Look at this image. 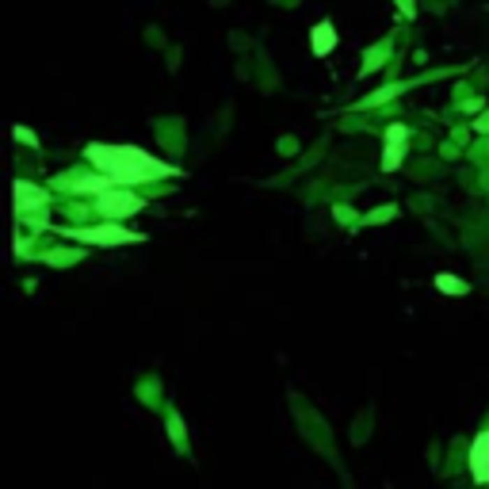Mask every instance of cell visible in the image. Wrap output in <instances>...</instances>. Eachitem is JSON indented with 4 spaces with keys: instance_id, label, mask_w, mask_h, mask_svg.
<instances>
[{
    "instance_id": "1",
    "label": "cell",
    "mask_w": 489,
    "mask_h": 489,
    "mask_svg": "<svg viewBox=\"0 0 489 489\" xmlns=\"http://www.w3.org/2000/svg\"><path fill=\"white\" fill-rule=\"evenodd\" d=\"M92 161L100 168H108L111 173V180H122V184H138V180H145V176H165L168 168L161 165V161H153L149 153H142V149H134V145H92Z\"/></svg>"
},
{
    "instance_id": "2",
    "label": "cell",
    "mask_w": 489,
    "mask_h": 489,
    "mask_svg": "<svg viewBox=\"0 0 489 489\" xmlns=\"http://www.w3.org/2000/svg\"><path fill=\"white\" fill-rule=\"evenodd\" d=\"M138 207H142V203H138L134 195H115V191L100 195V210H103V214H126V210H138Z\"/></svg>"
},
{
    "instance_id": "3",
    "label": "cell",
    "mask_w": 489,
    "mask_h": 489,
    "mask_svg": "<svg viewBox=\"0 0 489 489\" xmlns=\"http://www.w3.org/2000/svg\"><path fill=\"white\" fill-rule=\"evenodd\" d=\"M470 467H474L478 482H486V478H489V432H486V436H478L474 455H470Z\"/></svg>"
},
{
    "instance_id": "4",
    "label": "cell",
    "mask_w": 489,
    "mask_h": 489,
    "mask_svg": "<svg viewBox=\"0 0 489 489\" xmlns=\"http://www.w3.org/2000/svg\"><path fill=\"white\" fill-rule=\"evenodd\" d=\"M80 241H100V245H119V241H134V233L126 230H80Z\"/></svg>"
},
{
    "instance_id": "5",
    "label": "cell",
    "mask_w": 489,
    "mask_h": 489,
    "mask_svg": "<svg viewBox=\"0 0 489 489\" xmlns=\"http://www.w3.org/2000/svg\"><path fill=\"white\" fill-rule=\"evenodd\" d=\"M314 50H317V54L329 50V23H321V27H317V35H314Z\"/></svg>"
},
{
    "instance_id": "6",
    "label": "cell",
    "mask_w": 489,
    "mask_h": 489,
    "mask_svg": "<svg viewBox=\"0 0 489 489\" xmlns=\"http://www.w3.org/2000/svg\"><path fill=\"white\" fill-rule=\"evenodd\" d=\"M439 287H444V291H462V283L459 279H447V275H444V279H439Z\"/></svg>"
},
{
    "instance_id": "7",
    "label": "cell",
    "mask_w": 489,
    "mask_h": 489,
    "mask_svg": "<svg viewBox=\"0 0 489 489\" xmlns=\"http://www.w3.org/2000/svg\"><path fill=\"white\" fill-rule=\"evenodd\" d=\"M478 126H482V130H489V115H482V119H478Z\"/></svg>"
}]
</instances>
